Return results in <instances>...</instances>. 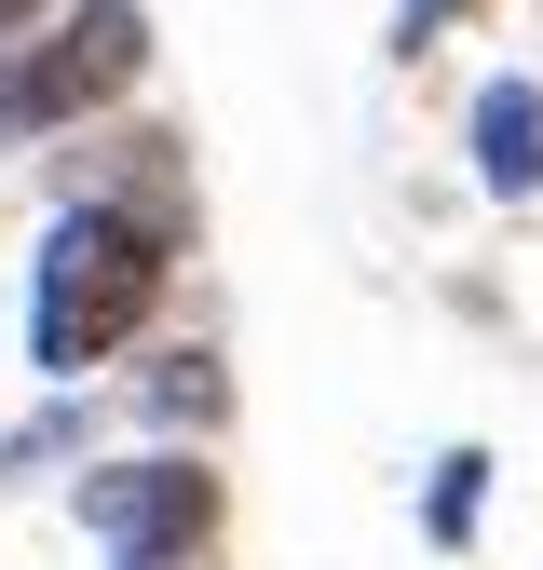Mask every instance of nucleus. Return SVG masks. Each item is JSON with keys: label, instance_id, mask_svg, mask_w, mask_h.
Returning <instances> with one entry per match:
<instances>
[{"label": "nucleus", "instance_id": "7", "mask_svg": "<svg viewBox=\"0 0 543 570\" xmlns=\"http://www.w3.org/2000/svg\"><path fill=\"white\" fill-rule=\"evenodd\" d=\"M109 421H122L109 394H41V407L14 421V435H0V489H28V475H82L96 449H122Z\"/></svg>", "mask_w": 543, "mask_h": 570}, {"label": "nucleus", "instance_id": "10", "mask_svg": "<svg viewBox=\"0 0 543 570\" xmlns=\"http://www.w3.org/2000/svg\"><path fill=\"white\" fill-rule=\"evenodd\" d=\"M41 14H55V0H0V55H14V41H28Z\"/></svg>", "mask_w": 543, "mask_h": 570}, {"label": "nucleus", "instance_id": "5", "mask_svg": "<svg viewBox=\"0 0 543 570\" xmlns=\"http://www.w3.org/2000/svg\"><path fill=\"white\" fill-rule=\"evenodd\" d=\"M122 421L150 449H218L231 435V353L218 340H150L122 353Z\"/></svg>", "mask_w": 543, "mask_h": 570}, {"label": "nucleus", "instance_id": "2", "mask_svg": "<svg viewBox=\"0 0 543 570\" xmlns=\"http://www.w3.org/2000/svg\"><path fill=\"white\" fill-rule=\"evenodd\" d=\"M150 82V0H55V14L0 55V150H68L136 109Z\"/></svg>", "mask_w": 543, "mask_h": 570}, {"label": "nucleus", "instance_id": "4", "mask_svg": "<svg viewBox=\"0 0 543 570\" xmlns=\"http://www.w3.org/2000/svg\"><path fill=\"white\" fill-rule=\"evenodd\" d=\"M55 204H136L177 245H204V190H190V136L164 122H96L82 150H55Z\"/></svg>", "mask_w": 543, "mask_h": 570}, {"label": "nucleus", "instance_id": "8", "mask_svg": "<svg viewBox=\"0 0 543 570\" xmlns=\"http://www.w3.org/2000/svg\"><path fill=\"white\" fill-rule=\"evenodd\" d=\"M490 489H503V462L475 449V435H448V449L422 462V503H407L422 557H475V530H490Z\"/></svg>", "mask_w": 543, "mask_h": 570}, {"label": "nucleus", "instance_id": "9", "mask_svg": "<svg viewBox=\"0 0 543 570\" xmlns=\"http://www.w3.org/2000/svg\"><path fill=\"white\" fill-rule=\"evenodd\" d=\"M475 14H490V0H394V28H381V41H394V68H422V55H435L448 28H475Z\"/></svg>", "mask_w": 543, "mask_h": 570}, {"label": "nucleus", "instance_id": "1", "mask_svg": "<svg viewBox=\"0 0 543 570\" xmlns=\"http://www.w3.org/2000/svg\"><path fill=\"white\" fill-rule=\"evenodd\" d=\"M177 232L136 218V204H55L28 232V381L41 394H96L122 353L164 340L177 299Z\"/></svg>", "mask_w": 543, "mask_h": 570}, {"label": "nucleus", "instance_id": "6", "mask_svg": "<svg viewBox=\"0 0 543 570\" xmlns=\"http://www.w3.org/2000/svg\"><path fill=\"white\" fill-rule=\"evenodd\" d=\"M462 164H475V190H490V204H543V82H530V68L475 82V109H462Z\"/></svg>", "mask_w": 543, "mask_h": 570}, {"label": "nucleus", "instance_id": "11", "mask_svg": "<svg viewBox=\"0 0 543 570\" xmlns=\"http://www.w3.org/2000/svg\"><path fill=\"white\" fill-rule=\"evenodd\" d=\"M204 570H231V557H204Z\"/></svg>", "mask_w": 543, "mask_h": 570}, {"label": "nucleus", "instance_id": "3", "mask_svg": "<svg viewBox=\"0 0 543 570\" xmlns=\"http://www.w3.org/2000/svg\"><path fill=\"white\" fill-rule=\"evenodd\" d=\"M68 517L109 543V570H204V557H231L245 489H231L218 449H150V435H122V449H96L82 475H68Z\"/></svg>", "mask_w": 543, "mask_h": 570}]
</instances>
